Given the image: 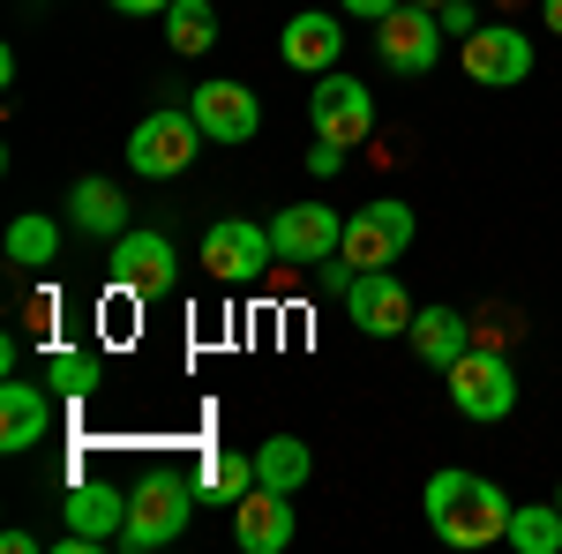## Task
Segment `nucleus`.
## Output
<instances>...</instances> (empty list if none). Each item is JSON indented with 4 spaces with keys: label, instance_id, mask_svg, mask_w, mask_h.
<instances>
[{
    "label": "nucleus",
    "instance_id": "nucleus-1",
    "mask_svg": "<svg viewBox=\"0 0 562 554\" xmlns=\"http://www.w3.org/2000/svg\"><path fill=\"white\" fill-rule=\"evenodd\" d=\"M420 510H428L435 540L442 547H495V540H510V495L487 479V472H435L428 495H420Z\"/></svg>",
    "mask_w": 562,
    "mask_h": 554
},
{
    "label": "nucleus",
    "instance_id": "nucleus-2",
    "mask_svg": "<svg viewBox=\"0 0 562 554\" xmlns=\"http://www.w3.org/2000/svg\"><path fill=\"white\" fill-rule=\"evenodd\" d=\"M195 479H180V472H150L143 487L128 495V524H121V547L128 554H150L166 547V540H180L188 532V517H195Z\"/></svg>",
    "mask_w": 562,
    "mask_h": 554
},
{
    "label": "nucleus",
    "instance_id": "nucleus-3",
    "mask_svg": "<svg viewBox=\"0 0 562 554\" xmlns=\"http://www.w3.org/2000/svg\"><path fill=\"white\" fill-rule=\"evenodd\" d=\"M442 375H450V405H458L465 420L495 427V420L518 412V375H510V360H503L495 344H465Z\"/></svg>",
    "mask_w": 562,
    "mask_h": 554
},
{
    "label": "nucleus",
    "instance_id": "nucleus-4",
    "mask_svg": "<svg viewBox=\"0 0 562 554\" xmlns=\"http://www.w3.org/2000/svg\"><path fill=\"white\" fill-rule=\"evenodd\" d=\"M211 135H203V121L188 113V105H158V113H143L128 135V166L143 172V180H173V172L195 166V150H203Z\"/></svg>",
    "mask_w": 562,
    "mask_h": 554
},
{
    "label": "nucleus",
    "instance_id": "nucleus-5",
    "mask_svg": "<svg viewBox=\"0 0 562 554\" xmlns=\"http://www.w3.org/2000/svg\"><path fill=\"white\" fill-rule=\"evenodd\" d=\"M413 233H420V217L405 211V203H360V211L346 217V240H338V256L352 262V270H390V262H405V248H413Z\"/></svg>",
    "mask_w": 562,
    "mask_h": 554
},
{
    "label": "nucleus",
    "instance_id": "nucleus-6",
    "mask_svg": "<svg viewBox=\"0 0 562 554\" xmlns=\"http://www.w3.org/2000/svg\"><path fill=\"white\" fill-rule=\"evenodd\" d=\"M105 278H113L128 299H166V293H173V278H180V256H173L166 233H135V225H128V233L105 248Z\"/></svg>",
    "mask_w": 562,
    "mask_h": 554
},
{
    "label": "nucleus",
    "instance_id": "nucleus-7",
    "mask_svg": "<svg viewBox=\"0 0 562 554\" xmlns=\"http://www.w3.org/2000/svg\"><path fill=\"white\" fill-rule=\"evenodd\" d=\"M270 262H278V240L256 217H217L211 233H203V270H211L217 285H256Z\"/></svg>",
    "mask_w": 562,
    "mask_h": 554
},
{
    "label": "nucleus",
    "instance_id": "nucleus-8",
    "mask_svg": "<svg viewBox=\"0 0 562 554\" xmlns=\"http://www.w3.org/2000/svg\"><path fill=\"white\" fill-rule=\"evenodd\" d=\"M307 121H315V135H330V143H368V128H375V98H368V83L360 76H346V68H330V76H315V90H307Z\"/></svg>",
    "mask_w": 562,
    "mask_h": 554
},
{
    "label": "nucleus",
    "instance_id": "nucleus-9",
    "mask_svg": "<svg viewBox=\"0 0 562 554\" xmlns=\"http://www.w3.org/2000/svg\"><path fill=\"white\" fill-rule=\"evenodd\" d=\"M375 53H383V68L397 76H428L435 60H442V15L435 8H390L383 23H375Z\"/></svg>",
    "mask_w": 562,
    "mask_h": 554
},
{
    "label": "nucleus",
    "instance_id": "nucleus-10",
    "mask_svg": "<svg viewBox=\"0 0 562 554\" xmlns=\"http://www.w3.org/2000/svg\"><path fill=\"white\" fill-rule=\"evenodd\" d=\"M465 76L480 90H510L532 76V38H525L518 23H480L465 31Z\"/></svg>",
    "mask_w": 562,
    "mask_h": 554
},
{
    "label": "nucleus",
    "instance_id": "nucleus-11",
    "mask_svg": "<svg viewBox=\"0 0 562 554\" xmlns=\"http://www.w3.org/2000/svg\"><path fill=\"white\" fill-rule=\"evenodd\" d=\"M413 293H405V278H390V270H360L346 285V323H360L368 338H405L413 330Z\"/></svg>",
    "mask_w": 562,
    "mask_h": 554
},
{
    "label": "nucleus",
    "instance_id": "nucleus-12",
    "mask_svg": "<svg viewBox=\"0 0 562 554\" xmlns=\"http://www.w3.org/2000/svg\"><path fill=\"white\" fill-rule=\"evenodd\" d=\"M270 240H278V262H330L346 240V217L330 203H285L270 217Z\"/></svg>",
    "mask_w": 562,
    "mask_h": 554
},
{
    "label": "nucleus",
    "instance_id": "nucleus-13",
    "mask_svg": "<svg viewBox=\"0 0 562 554\" xmlns=\"http://www.w3.org/2000/svg\"><path fill=\"white\" fill-rule=\"evenodd\" d=\"M188 113L203 121L211 143H256V128H262V98L248 83H225V76L188 90Z\"/></svg>",
    "mask_w": 562,
    "mask_h": 554
},
{
    "label": "nucleus",
    "instance_id": "nucleus-14",
    "mask_svg": "<svg viewBox=\"0 0 562 554\" xmlns=\"http://www.w3.org/2000/svg\"><path fill=\"white\" fill-rule=\"evenodd\" d=\"M293 532H301V517H293V495H278V487H248L233 502V540H240V554H285Z\"/></svg>",
    "mask_w": 562,
    "mask_h": 554
},
{
    "label": "nucleus",
    "instance_id": "nucleus-15",
    "mask_svg": "<svg viewBox=\"0 0 562 554\" xmlns=\"http://www.w3.org/2000/svg\"><path fill=\"white\" fill-rule=\"evenodd\" d=\"M278 53H285L293 76H330V68L346 60V23H338L330 8H301V15L278 31Z\"/></svg>",
    "mask_w": 562,
    "mask_h": 554
},
{
    "label": "nucleus",
    "instance_id": "nucleus-16",
    "mask_svg": "<svg viewBox=\"0 0 562 554\" xmlns=\"http://www.w3.org/2000/svg\"><path fill=\"white\" fill-rule=\"evenodd\" d=\"M45 434H53V389L38 383H0V450L15 457V450H38Z\"/></svg>",
    "mask_w": 562,
    "mask_h": 554
},
{
    "label": "nucleus",
    "instance_id": "nucleus-17",
    "mask_svg": "<svg viewBox=\"0 0 562 554\" xmlns=\"http://www.w3.org/2000/svg\"><path fill=\"white\" fill-rule=\"evenodd\" d=\"M68 225L90 233V240H121V233H128V195H121L113 180H98V172H90V180L68 188Z\"/></svg>",
    "mask_w": 562,
    "mask_h": 554
},
{
    "label": "nucleus",
    "instance_id": "nucleus-18",
    "mask_svg": "<svg viewBox=\"0 0 562 554\" xmlns=\"http://www.w3.org/2000/svg\"><path fill=\"white\" fill-rule=\"evenodd\" d=\"M68 532H83V540H121V524H128V495L121 487H105V479H83V487H68Z\"/></svg>",
    "mask_w": 562,
    "mask_h": 554
},
{
    "label": "nucleus",
    "instance_id": "nucleus-19",
    "mask_svg": "<svg viewBox=\"0 0 562 554\" xmlns=\"http://www.w3.org/2000/svg\"><path fill=\"white\" fill-rule=\"evenodd\" d=\"M405 338H413V352H420L428 368H450V360L473 344V330H465V315H458V307H420Z\"/></svg>",
    "mask_w": 562,
    "mask_h": 554
},
{
    "label": "nucleus",
    "instance_id": "nucleus-20",
    "mask_svg": "<svg viewBox=\"0 0 562 554\" xmlns=\"http://www.w3.org/2000/svg\"><path fill=\"white\" fill-rule=\"evenodd\" d=\"M307 472H315V457H307L301 434H270L256 450V487H278V495H301Z\"/></svg>",
    "mask_w": 562,
    "mask_h": 554
},
{
    "label": "nucleus",
    "instance_id": "nucleus-21",
    "mask_svg": "<svg viewBox=\"0 0 562 554\" xmlns=\"http://www.w3.org/2000/svg\"><path fill=\"white\" fill-rule=\"evenodd\" d=\"M166 45H173L180 60L211 53L217 45V8L211 0H173V8H166Z\"/></svg>",
    "mask_w": 562,
    "mask_h": 554
},
{
    "label": "nucleus",
    "instance_id": "nucleus-22",
    "mask_svg": "<svg viewBox=\"0 0 562 554\" xmlns=\"http://www.w3.org/2000/svg\"><path fill=\"white\" fill-rule=\"evenodd\" d=\"M248 487H256V457H233V450H211L203 472H195V495L217 502V510H225V502H240Z\"/></svg>",
    "mask_w": 562,
    "mask_h": 554
},
{
    "label": "nucleus",
    "instance_id": "nucleus-23",
    "mask_svg": "<svg viewBox=\"0 0 562 554\" xmlns=\"http://www.w3.org/2000/svg\"><path fill=\"white\" fill-rule=\"evenodd\" d=\"M510 547L518 554H562V502H518L510 510Z\"/></svg>",
    "mask_w": 562,
    "mask_h": 554
},
{
    "label": "nucleus",
    "instance_id": "nucleus-24",
    "mask_svg": "<svg viewBox=\"0 0 562 554\" xmlns=\"http://www.w3.org/2000/svg\"><path fill=\"white\" fill-rule=\"evenodd\" d=\"M53 256H60V225H53V217L23 211L8 225V262H15V270H45Z\"/></svg>",
    "mask_w": 562,
    "mask_h": 554
},
{
    "label": "nucleus",
    "instance_id": "nucleus-25",
    "mask_svg": "<svg viewBox=\"0 0 562 554\" xmlns=\"http://www.w3.org/2000/svg\"><path fill=\"white\" fill-rule=\"evenodd\" d=\"M98 383H105V368L90 352H45V389L53 397H90Z\"/></svg>",
    "mask_w": 562,
    "mask_h": 554
},
{
    "label": "nucleus",
    "instance_id": "nucleus-26",
    "mask_svg": "<svg viewBox=\"0 0 562 554\" xmlns=\"http://www.w3.org/2000/svg\"><path fill=\"white\" fill-rule=\"evenodd\" d=\"M307 172H315V180H338V172H346V143L315 135V150H307Z\"/></svg>",
    "mask_w": 562,
    "mask_h": 554
},
{
    "label": "nucleus",
    "instance_id": "nucleus-27",
    "mask_svg": "<svg viewBox=\"0 0 562 554\" xmlns=\"http://www.w3.org/2000/svg\"><path fill=\"white\" fill-rule=\"evenodd\" d=\"M338 8H346L352 23H383L390 8H405V0H338Z\"/></svg>",
    "mask_w": 562,
    "mask_h": 554
},
{
    "label": "nucleus",
    "instance_id": "nucleus-28",
    "mask_svg": "<svg viewBox=\"0 0 562 554\" xmlns=\"http://www.w3.org/2000/svg\"><path fill=\"white\" fill-rule=\"evenodd\" d=\"M352 278H360V270H352L346 256H330V262H323V293H338V299H346V285H352Z\"/></svg>",
    "mask_w": 562,
    "mask_h": 554
},
{
    "label": "nucleus",
    "instance_id": "nucleus-29",
    "mask_svg": "<svg viewBox=\"0 0 562 554\" xmlns=\"http://www.w3.org/2000/svg\"><path fill=\"white\" fill-rule=\"evenodd\" d=\"M465 23H473V0H450V8H442V31H458V38H465Z\"/></svg>",
    "mask_w": 562,
    "mask_h": 554
},
{
    "label": "nucleus",
    "instance_id": "nucleus-30",
    "mask_svg": "<svg viewBox=\"0 0 562 554\" xmlns=\"http://www.w3.org/2000/svg\"><path fill=\"white\" fill-rule=\"evenodd\" d=\"M113 8H121V15H166L173 0H113Z\"/></svg>",
    "mask_w": 562,
    "mask_h": 554
},
{
    "label": "nucleus",
    "instance_id": "nucleus-31",
    "mask_svg": "<svg viewBox=\"0 0 562 554\" xmlns=\"http://www.w3.org/2000/svg\"><path fill=\"white\" fill-rule=\"evenodd\" d=\"M540 23H548V31L562 38V0H540Z\"/></svg>",
    "mask_w": 562,
    "mask_h": 554
},
{
    "label": "nucleus",
    "instance_id": "nucleus-32",
    "mask_svg": "<svg viewBox=\"0 0 562 554\" xmlns=\"http://www.w3.org/2000/svg\"><path fill=\"white\" fill-rule=\"evenodd\" d=\"M413 8H435V15H442V8H450V0H413Z\"/></svg>",
    "mask_w": 562,
    "mask_h": 554
},
{
    "label": "nucleus",
    "instance_id": "nucleus-33",
    "mask_svg": "<svg viewBox=\"0 0 562 554\" xmlns=\"http://www.w3.org/2000/svg\"><path fill=\"white\" fill-rule=\"evenodd\" d=\"M555 502H562V487H555Z\"/></svg>",
    "mask_w": 562,
    "mask_h": 554
}]
</instances>
